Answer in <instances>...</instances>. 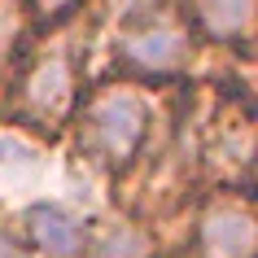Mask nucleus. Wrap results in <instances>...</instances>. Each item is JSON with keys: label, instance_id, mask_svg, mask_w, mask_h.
Instances as JSON below:
<instances>
[{"label": "nucleus", "instance_id": "1", "mask_svg": "<svg viewBox=\"0 0 258 258\" xmlns=\"http://www.w3.org/2000/svg\"><path fill=\"white\" fill-rule=\"evenodd\" d=\"M101 27H105V0H96L92 9L66 22L31 31L0 83V122L27 132L31 140H40L48 149L61 145L70 114L79 105L83 88L92 83Z\"/></svg>", "mask_w": 258, "mask_h": 258}, {"label": "nucleus", "instance_id": "2", "mask_svg": "<svg viewBox=\"0 0 258 258\" xmlns=\"http://www.w3.org/2000/svg\"><path fill=\"white\" fill-rule=\"evenodd\" d=\"M162 114H166V88L92 75L61 140L92 175H101L114 188L153 149V140L162 132Z\"/></svg>", "mask_w": 258, "mask_h": 258}, {"label": "nucleus", "instance_id": "3", "mask_svg": "<svg viewBox=\"0 0 258 258\" xmlns=\"http://www.w3.org/2000/svg\"><path fill=\"white\" fill-rule=\"evenodd\" d=\"M96 53H105V70L114 79H132L145 88H179L202 79L206 53L188 22L179 18L175 0H105V27Z\"/></svg>", "mask_w": 258, "mask_h": 258}, {"label": "nucleus", "instance_id": "4", "mask_svg": "<svg viewBox=\"0 0 258 258\" xmlns=\"http://www.w3.org/2000/svg\"><path fill=\"white\" fill-rule=\"evenodd\" d=\"M179 249L188 258H258V206L254 192L202 188L188 223L179 232Z\"/></svg>", "mask_w": 258, "mask_h": 258}, {"label": "nucleus", "instance_id": "5", "mask_svg": "<svg viewBox=\"0 0 258 258\" xmlns=\"http://www.w3.org/2000/svg\"><path fill=\"white\" fill-rule=\"evenodd\" d=\"M175 9L210 57L254 61L258 0H175Z\"/></svg>", "mask_w": 258, "mask_h": 258}, {"label": "nucleus", "instance_id": "6", "mask_svg": "<svg viewBox=\"0 0 258 258\" xmlns=\"http://www.w3.org/2000/svg\"><path fill=\"white\" fill-rule=\"evenodd\" d=\"M14 219L31 258H79L92 223V215L66 197H35L22 210H14Z\"/></svg>", "mask_w": 258, "mask_h": 258}, {"label": "nucleus", "instance_id": "7", "mask_svg": "<svg viewBox=\"0 0 258 258\" xmlns=\"http://www.w3.org/2000/svg\"><path fill=\"white\" fill-rule=\"evenodd\" d=\"M158 249H162V241L136 215L109 206L101 215H92L88 241H83L79 258H158Z\"/></svg>", "mask_w": 258, "mask_h": 258}, {"label": "nucleus", "instance_id": "8", "mask_svg": "<svg viewBox=\"0 0 258 258\" xmlns=\"http://www.w3.org/2000/svg\"><path fill=\"white\" fill-rule=\"evenodd\" d=\"M44 153H48V145H40V140H31L27 132H18V127H5V122H0V166H5V171L35 166Z\"/></svg>", "mask_w": 258, "mask_h": 258}, {"label": "nucleus", "instance_id": "9", "mask_svg": "<svg viewBox=\"0 0 258 258\" xmlns=\"http://www.w3.org/2000/svg\"><path fill=\"white\" fill-rule=\"evenodd\" d=\"M18 5H22L31 27H53V22H66V18L92 9L96 0H18Z\"/></svg>", "mask_w": 258, "mask_h": 258}, {"label": "nucleus", "instance_id": "10", "mask_svg": "<svg viewBox=\"0 0 258 258\" xmlns=\"http://www.w3.org/2000/svg\"><path fill=\"white\" fill-rule=\"evenodd\" d=\"M0 258H31L22 236H18V219L5 202H0Z\"/></svg>", "mask_w": 258, "mask_h": 258}, {"label": "nucleus", "instance_id": "11", "mask_svg": "<svg viewBox=\"0 0 258 258\" xmlns=\"http://www.w3.org/2000/svg\"><path fill=\"white\" fill-rule=\"evenodd\" d=\"M158 258H188V254H184L179 245H171V249H158Z\"/></svg>", "mask_w": 258, "mask_h": 258}]
</instances>
